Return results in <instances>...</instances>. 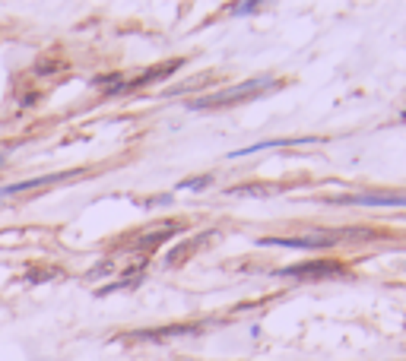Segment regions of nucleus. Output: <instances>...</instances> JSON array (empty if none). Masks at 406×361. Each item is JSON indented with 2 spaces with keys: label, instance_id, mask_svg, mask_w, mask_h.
Segmentation results:
<instances>
[{
  "label": "nucleus",
  "instance_id": "nucleus-1",
  "mask_svg": "<svg viewBox=\"0 0 406 361\" xmlns=\"http://www.w3.org/2000/svg\"><path fill=\"white\" fill-rule=\"evenodd\" d=\"M279 86H283V80H276V76H251V80H245V83H235V86H229V89L206 92V95L194 98V102H188V108H191V111L232 108V105H238V102H251V98L263 95L267 89H279Z\"/></svg>",
  "mask_w": 406,
  "mask_h": 361
},
{
  "label": "nucleus",
  "instance_id": "nucleus-2",
  "mask_svg": "<svg viewBox=\"0 0 406 361\" xmlns=\"http://www.w3.org/2000/svg\"><path fill=\"white\" fill-rule=\"evenodd\" d=\"M270 272L273 276H283V279H339V276H346V266L337 263V260H308V263L276 266Z\"/></svg>",
  "mask_w": 406,
  "mask_h": 361
},
{
  "label": "nucleus",
  "instance_id": "nucleus-3",
  "mask_svg": "<svg viewBox=\"0 0 406 361\" xmlns=\"http://www.w3.org/2000/svg\"><path fill=\"white\" fill-rule=\"evenodd\" d=\"M324 203L333 206H406V190H365V194H339V196H327Z\"/></svg>",
  "mask_w": 406,
  "mask_h": 361
},
{
  "label": "nucleus",
  "instance_id": "nucleus-4",
  "mask_svg": "<svg viewBox=\"0 0 406 361\" xmlns=\"http://www.w3.org/2000/svg\"><path fill=\"white\" fill-rule=\"evenodd\" d=\"M210 238H216V232H200V234H194V238H188V241H178L175 248L166 250L162 266H166V270H178L184 260H191V257L197 254V248H200L203 241H210Z\"/></svg>",
  "mask_w": 406,
  "mask_h": 361
},
{
  "label": "nucleus",
  "instance_id": "nucleus-5",
  "mask_svg": "<svg viewBox=\"0 0 406 361\" xmlns=\"http://www.w3.org/2000/svg\"><path fill=\"white\" fill-rule=\"evenodd\" d=\"M80 172H54V174H42V178H29V180H16V184H7L0 187V196H13L23 194V190H35V187H48V184H58V180H70Z\"/></svg>",
  "mask_w": 406,
  "mask_h": 361
},
{
  "label": "nucleus",
  "instance_id": "nucleus-6",
  "mask_svg": "<svg viewBox=\"0 0 406 361\" xmlns=\"http://www.w3.org/2000/svg\"><path fill=\"white\" fill-rule=\"evenodd\" d=\"M305 143H324V140H317V136H301V140H263V143L245 146V149H232L229 158H245V156H254V152H263V149H286V146H305Z\"/></svg>",
  "mask_w": 406,
  "mask_h": 361
},
{
  "label": "nucleus",
  "instance_id": "nucleus-7",
  "mask_svg": "<svg viewBox=\"0 0 406 361\" xmlns=\"http://www.w3.org/2000/svg\"><path fill=\"white\" fill-rule=\"evenodd\" d=\"M181 232V225H162V228H156V232H150V234H140V238L130 244V248H124V250H152V248H159V244H166L172 234H178Z\"/></svg>",
  "mask_w": 406,
  "mask_h": 361
},
{
  "label": "nucleus",
  "instance_id": "nucleus-8",
  "mask_svg": "<svg viewBox=\"0 0 406 361\" xmlns=\"http://www.w3.org/2000/svg\"><path fill=\"white\" fill-rule=\"evenodd\" d=\"M181 64H184V60H168V64H159V67L146 70L143 76H136L134 83H127V89H143V86H152V83H159V80H168V76H172Z\"/></svg>",
  "mask_w": 406,
  "mask_h": 361
},
{
  "label": "nucleus",
  "instance_id": "nucleus-9",
  "mask_svg": "<svg viewBox=\"0 0 406 361\" xmlns=\"http://www.w3.org/2000/svg\"><path fill=\"white\" fill-rule=\"evenodd\" d=\"M276 194L273 184H238V187L229 190V196H270Z\"/></svg>",
  "mask_w": 406,
  "mask_h": 361
},
{
  "label": "nucleus",
  "instance_id": "nucleus-10",
  "mask_svg": "<svg viewBox=\"0 0 406 361\" xmlns=\"http://www.w3.org/2000/svg\"><path fill=\"white\" fill-rule=\"evenodd\" d=\"M213 174H200V178H184V180H178V190H191V194H197V190H206L213 184Z\"/></svg>",
  "mask_w": 406,
  "mask_h": 361
},
{
  "label": "nucleus",
  "instance_id": "nucleus-11",
  "mask_svg": "<svg viewBox=\"0 0 406 361\" xmlns=\"http://www.w3.org/2000/svg\"><path fill=\"white\" fill-rule=\"evenodd\" d=\"M257 10H263V3H235L232 16H251V13H257Z\"/></svg>",
  "mask_w": 406,
  "mask_h": 361
},
{
  "label": "nucleus",
  "instance_id": "nucleus-12",
  "mask_svg": "<svg viewBox=\"0 0 406 361\" xmlns=\"http://www.w3.org/2000/svg\"><path fill=\"white\" fill-rule=\"evenodd\" d=\"M54 70H60V64H51V60H42V64H35V73L38 76H48V73H54Z\"/></svg>",
  "mask_w": 406,
  "mask_h": 361
},
{
  "label": "nucleus",
  "instance_id": "nucleus-13",
  "mask_svg": "<svg viewBox=\"0 0 406 361\" xmlns=\"http://www.w3.org/2000/svg\"><path fill=\"white\" fill-rule=\"evenodd\" d=\"M0 165H3V156H0Z\"/></svg>",
  "mask_w": 406,
  "mask_h": 361
},
{
  "label": "nucleus",
  "instance_id": "nucleus-14",
  "mask_svg": "<svg viewBox=\"0 0 406 361\" xmlns=\"http://www.w3.org/2000/svg\"><path fill=\"white\" fill-rule=\"evenodd\" d=\"M403 120H406V111H403Z\"/></svg>",
  "mask_w": 406,
  "mask_h": 361
}]
</instances>
